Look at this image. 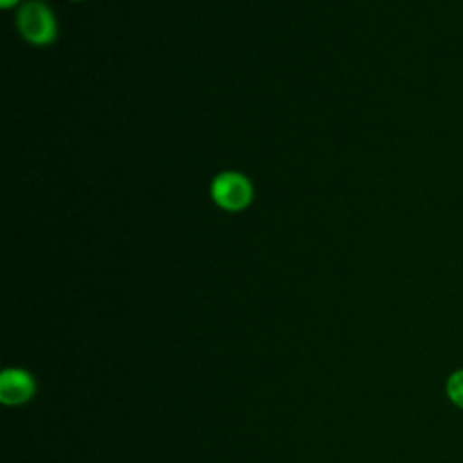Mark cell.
Wrapping results in <instances>:
<instances>
[{
	"label": "cell",
	"instance_id": "1",
	"mask_svg": "<svg viewBox=\"0 0 463 463\" xmlns=\"http://www.w3.org/2000/svg\"><path fill=\"white\" fill-rule=\"evenodd\" d=\"M16 25L24 40L33 45H49L56 40L58 34L52 11L40 0H31L18 9Z\"/></svg>",
	"mask_w": 463,
	"mask_h": 463
},
{
	"label": "cell",
	"instance_id": "2",
	"mask_svg": "<svg viewBox=\"0 0 463 463\" xmlns=\"http://www.w3.org/2000/svg\"><path fill=\"white\" fill-rule=\"evenodd\" d=\"M210 195L219 208L226 212H241L253 201V184L244 174L224 170L213 177Z\"/></svg>",
	"mask_w": 463,
	"mask_h": 463
},
{
	"label": "cell",
	"instance_id": "3",
	"mask_svg": "<svg viewBox=\"0 0 463 463\" xmlns=\"http://www.w3.org/2000/svg\"><path fill=\"white\" fill-rule=\"evenodd\" d=\"M34 394V380L24 369H7L0 376V400L5 405H20Z\"/></svg>",
	"mask_w": 463,
	"mask_h": 463
},
{
	"label": "cell",
	"instance_id": "4",
	"mask_svg": "<svg viewBox=\"0 0 463 463\" xmlns=\"http://www.w3.org/2000/svg\"><path fill=\"white\" fill-rule=\"evenodd\" d=\"M445 392L449 402L463 411V369H458L449 374L445 383Z\"/></svg>",
	"mask_w": 463,
	"mask_h": 463
},
{
	"label": "cell",
	"instance_id": "5",
	"mask_svg": "<svg viewBox=\"0 0 463 463\" xmlns=\"http://www.w3.org/2000/svg\"><path fill=\"white\" fill-rule=\"evenodd\" d=\"M20 0H0V5H2V9H9V7H13L14 4H18Z\"/></svg>",
	"mask_w": 463,
	"mask_h": 463
}]
</instances>
